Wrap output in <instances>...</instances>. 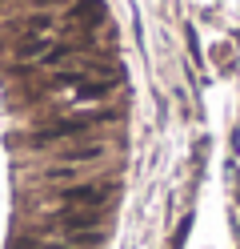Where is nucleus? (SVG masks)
<instances>
[{
  "label": "nucleus",
  "instance_id": "nucleus-1",
  "mask_svg": "<svg viewBox=\"0 0 240 249\" xmlns=\"http://www.w3.org/2000/svg\"><path fill=\"white\" fill-rule=\"evenodd\" d=\"M116 121H120V108H100V105L52 113L48 121L32 124L24 133V149H56V145H72V141H96Z\"/></svg>",
  "mask_w": 240,
  "mask_h": 249
},
{
  "label": "nucleus",
  "instance_id": "nucleus-2",
  "mask_svg": "<svg viewBox=\"0 0 240 249\" xmlns=\"http://www.w3.org/2000/svg\"><path fill=\"white\" fill-rule=\"evenodd\" d=\"M112 197H116V185L100 181V177H84V181L56 185L52 189V201L60 209H108Z\"/></svg>",
  "mask_w": 240,
  "mask_h": 249
},
{
  "label": "nucleus",
  "instance_id": "nucleus-3",
  "mask_svg": "<svg viewBox=\"0 0 240 249\" xmlns=\"http://www.w3.org/2000/svg\"><path fill=\"white\" fill-rule=\"evenodd\" d=\"M60 24L72 28V33H92L96 36V28L108 24V4L104 0H72V4L64 8Z\"/></svg>",
  "mask_w": 240,
  "mask_h": 249
},
{
  "label": "nucleus",
  "instance_id": "nucleus-4",
  "mask_svg": "<svg viewBox=\"0 0 240 249\" xmlns=\"http://www.w3.org/2000/svg\"><path fill=\"white\" fill-rule=\"evenodd\" d=\"M48 153H52V165H80V169H92V165L108 161V145H104V137H96V141L56 145V149H48Z\"/></svg>",
  "mask_w": 240,
  "mask_h": 249
},
{
  "label": "nucleus",
  "instance_id": "nucleus-5",
  "mask_svg": "<svg viewBox=\"0 0 240 249\" xmlns=\"http://www.w3.org/2000/svg\"><path fill=\"white\" fill-rule=\"evenodd\" d=\"M52 44H56V36H16L12 40V56L20 60V65H36Z\"/></svg>",
  "mask_w": 240,
  "mask_h": 249
},
{
  "label": "nucleus",
  "instance_id": "nucleus-6",
  "mask_svg": "<svg viewBox=\"0 0 240 249\" xmlns=\"http://www.w3.org/2000/svg\"><path fill=\"white\" fill-rule=\"evenodd\" d=\"M72 0H32V8H40V12H52V8H68Z\"/></svg>",
  "mask_w": 240,
  "mask_h": 249
}]
</instances>
